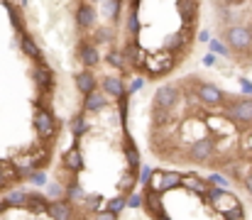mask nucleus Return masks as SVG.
Instances as JSON below:
<instances>
[{
    "label": "nucleus",
    "instance_id": "3c124183",
    "mask_svg": "<svg viewBox=\"0 0 252 220\" xmlns=\"http://www.w3.org/2000/svg\"><path fill=\"white\" fill-rule=\"evenodd\" d=\"M86 2H93L95 5V2H105V0H86Z\"/></svg>",
    "mask_w": 252,
    "mask_h": 220
},
{
    "label": "nucleus",
    "instance_id": "4c0bfd02",
    "mask_svg": "<svg viewBox=\"0 0 252 220\" xmlns=\"http://www.w3.org/2000/svg\"><path fill=\"white\" fill-rule=\"evenodd\" d=\"M79 196H84V189H81L76 181H71V184H69V201H71V198H79Z\"/></svg>",
    "mask_w": 252,
    "mask_h": 220
},
{
    "label": "nucleus",
    "instance_id": "473e14b6",
    "mask_svg": "<svg viewBox=\"0 0 252 220\" xmlns=\"http://www.w3.org/2000/svg\"><path fill=\"white\" fill-rule=\"evenodd\" d=\"M145 206V193H127V208H142Z\"/></svg>",
    "mask_w": 252,
    "mask_h": 220
},
{
    "label": "nucleus",
    "instance_id": "a18cd8bd",
    "mask_svg": "<svg viewBox=\"0 0 252 220\" xmlns=\"http://www.w3.org/2000/svg\"><path fill=\"white\" fill-rule=\"evenodd\" d=\"M245 189H248V191L252 193V171L248 174V176H245Z\"/></svg>",
    "mask_w": 252,
    "mask_h": 220
},
{
    "label": "nucleus",
    "instance_id": "7ed1b4c3",
    "mask_svg": "<svg viewBox=\"0 0 252 220\" xmlns=\"http://www.w3.org/2000/svg\"><path fill=\"white\" fill-rule=\"evenodd\" d=\"M216 152H218L216 137H201V140H196L193 145L189 147V159L193 164H206V161L213 159Z\"/></svg>",
    "mask_w": 252,
    "mask_h": 220
},
{
    "label": "nucleus",
    "instance_id": "423d86ee",
    "mask_svg": "<svg viewBox=\"0 0 252 220\" xmlns=\"http://www.w3.org/2000/svg\"><path fill=\"white\" fill-rule=\"evenodd\" d=\"M174 64H176V54L174 52H157V54H152L147 62H145V66H147V71L152 73V76H164L167 71L174 69Z\"/></svg>",
    "mask_w": 252,
    "mask_h": 220
},
{
    "label": "nucleus",
    "instance_id": "393cba45",
    "mask_svg": "<svg viewBox=\"0 0 252 220\" xmlns=\"http://www.w3.org/2000/svg\"><path fill=\"white\" fill-rule=\"evenodd\" d=\"M123 5H125V0H105V2H103V12L108 15V20H110L113 25H118V22H120Z\"/></svg>",
    "mask_w": 252,
    "mask_h": 220
},
{
    "label": "nucleus",
    "instance_id": "f8f14e48",
    "mask_svg": "<svg viewBox=\"0 0 252 220\" xmlns=\"http://www.w3.org/2000/svg\"><path fill=\"white\" fill-rule=\"evenodd\" d=\"M176 10L181 15L184 27H193L196 15H198V0H176Z\"/></svg>",
    "mask_w": 252,
    "mask_h": 220
},
{
    "label": "nucleus",
    "instance_id": "aec40b11",
    "mask_svg": "<svg viewBox=\"0 0 252 220\" xmlns=\"http://www.w3.org/2000/svg\"><path fill=\"white\" fill-rule=\"evenodd\" d=\"M184 181V174L179 171H162V184H159V193H167V191H174L179 189Z\"/></svg>",
    "mask_w": 252,
    "mask_h": 220
},
{
    "label": "nucleus",
    "instance_id": "5701e85b",
    "mask_svg": "<svg viewBox=\"0 0 252 220\" xmlns=\"http://www.w3.org/2000/svg\"><path fill=\"white\" fill-rule=\"evenodd\" d=\"M25 201H27L25 191H7V196L0 203V211H5V208H25Z\"/></svg>",
    "mask_w": 252,
    "mask_h": 220
},
{
    "label": "nucleus",
    "instance_id": "4be33fe9",
    "mask_svg": "<svg viewBox=\"0 0 252 220\" xmlns=\"http://www.w3.org/2000/svg\"><path fill=\"white\" fill-rule=\"evenodd\" d=\"M2 5L7 7V17H10L12 30H15L17 34H22V32H25V20H22V15H20V7H15L10 0H2Z\"/></svg>",
    "mask_w": 252,
    "mask_h": 220
},
{
    "label": "nucleus",
    "instance_id": "f3484780",
    "mask_svg": "<svg viewBox=\"0 0 252 220\" xmlns=\"http://www.w3.org/2000/svg\"><path fill=\"white\" fill-rule=\"evenodd\" d=\"M62 164H64V169L66 171H71V174H79L81 169H84V154H81V149L74 145L66 154H64V159H62Z\"/></svg>",
    "mask_w": 252,
    "mask_h": 220
},
{
    "label": "nucleus",
    "instance_id": "412c9836",
    "mask_svg": "<svg viewBox=\"0 0 252 220\" xmlns=\"http://www.w3.org/2000/svg\"><path fill=\"white\" fill-rule=\"evenodd\" d=\"M25 208L32 211V213H47V211H49V201H47L42 193H27Z\"/></svg>",
    "mask_w": 252,
    "mask_h": 220
},
{
    "label": "nucleus",
    "instance_id": "4468645a",
    "mask_svg": "<svg viewBox=\"0 0 252 220\" xmlns=\"http://www.w3.org/2000/svg\"><path fill=\"white\" fill-rule=\"evenodd\" d=\"M74 83H76V88H79V93H93L95 88H98V78H95V73L91 71V69H84V71H79L74 76Z\"/></svg>",
    "mask_w": 252,
    "mask_h": 220
},
{
    "label": "nucleus",
    "instance_id": "39448f33",
    "mask_svg": "<svg viewBox=\"0 0 252 220\" xmlns=\"http://www.w3.org/2000/svg\"><path fill=\"white\" fill-rule=\"evenodd\" d=\"M196 95H198V100L203 103V105H208V108H218V105H225V93L216 86V83H196V91H193Z\"/></svg>",
    "mask_w": 252,
    "mask_h": 220
},
{
    "label": "nucleus",
    "instance_id": "20e7f679",
    "mask_svg": "<svg viewBox=\"0 0 252 220\" xmlns=\"http://www.w3.org/2000/svg\"><path fill=\"white\" fill-rule=\"evenodd\" d=\"M179 98H181V91L174 83H167V86L157 88V93H155V110H162V113L174 110L176 103H179Z\"/></svg>",
    "mask_w": 252,
    "mask_h": 220
},
{
    "label": "nucleus",
    "instance_id": "79ce46f5",
    "mask_svg": "<svg viewBox=\"0 0 252 220\" xmlns=\"http://www.w3.org/2000/svg\"><path fill=\"white\" fill-rule=\"evenodd\" d=\"M223 5H228V7H238V5H243L245 0H220Z\"/></svg>",
    "mask_w": 252,
    "mask_h": 220
},
{
    "label": "nucleus",
    "instance_id": "c756f323",
    "mask_svg": "<svg viewBox=\"0 0 252 220\" xmlns=\"http://www.w3.org/2000/svg\"><path fill=\"white\" fill-rule=\"evenodd\" d=\"M93 42L95 44H110L113 42V30L110 27H98L95 34H93Z\"/></svg>",
    "mask_w": 252,
    "mask_h": 220
},
{
    "label": "nucleus",
    "instance_id": "0eeeda50",
    "mask_svg": "<svg viewBox=\"0 0 252 220\" xmlns=\"http://www.w3.org/2000/svg\"><path fill=\"white\" fill-rule=\"evenodd\" d=\"M32 125H34V132H37L39 137H44V140L57 135V123H54V118H52V113H49L47 108H37V110H34Z\"/></svg>",
    "mask_w": 252,
    "mask_h": 220
},
{
    "label": "nucleus",
    "instance_id": "c03bdc74",
    "mask_svg": "<svg viewBox=\"0 0 252 220\" xmlns=\"http://www.w3.org/2000/svg\"><path fill=\"white\" fill-rule=\"evenodd\" d=\"M7 186V176H5V171H2V166H0V191Z\"/></svg>",
    "mask_w": 252,
    "mask_h": 220
},
{
    "label": "nucleus",
    "instance_id": "9b49d317",
    "mask_svg": "<svg viewBox=\"0 0 252 220\" xmlns=\"http://www.w3.org/2000/svg\"><path fill=\"white\" fill-rule=\"evenodd\" d=\"M20 49H22V54H27V59H32L34 64H42V62H44V54H42L39 44H37L27 32L20 34Z\"/></svg>",
    "mask_w": 252,
    "mask_h": 220
},
{
    "label": "nucleus",
    "instance_id": "1a4fd4ad",
    "mask_svg": "<svg viewBox=\"0 0 252 220\" xmlns=\"http://www.w3.org/2000/svg\"><path fill=\"white\" fill-rule=\"evenodd\" d=\"M95 5L93 2H86V0H81L79 2V7H76V27L81 30V32H88V30H93L95 27Z\"/></svg>",
    "mask_w": 252,
    "mask_h": 220
},
{
    "label": "nucleus",
    "instance_id": "ddd939ff",
    "mask_svg": "<svg viewBox=\"0 0 252 220\" xmlns=\"http://www.w3.org/2000/svg\"><path fill=\"white\" fill-rule=\"evenodd\" d=\"M123 52H125V57H127V62H130V66H145V62H147V57H145V49L137 44V37H132L125 47H123Z\"/></svg>",
    "mask_w": 252,
    "mask_h": 220
},
{
    "label": "nucleus",
    "instance_id": "9d476101",
    "mask_svg": "<svg viewBox=\"0 0 252 220\" xmlns=\"http://www.w3.org/2000/svg\"><path fill=\"white\" fill-rule=\"evenodd\" d=\"M49 218L52 220H74V203L69 201V198H57V201H52L49 203Z\"/></svg>",
    "mask_w": 252,
    "mask_h": 220
},
{
    "label": "nucleus",
    "instance_id": "c85d7f7f",
    "mask_svg": "<svg viewBox=\"0 0 252 220\" xmlns=\"http://www.w3.org/2000/svg\"><path fill=\"white\" fill-rule=\"evenodd\" d=\"M86 130H88V125H86V110H84V113H79L71 120V132H74V137H81Z\"/></svg>",
    "mask_w": 252,
    "mask_h": 220
},
{
    "label": "nucleus",
    "instance_id": "2eb2a0df",
    "mask_svg": "<svg viewBox=\"0 0 252 220\" xmlns=\"http://www.w3.org/2000/svg\"><path fill=\"white\" fill-rule=\"evenodd\" d=\"M100 88H103V93L110 95V98H120V95L127 91L120 76H103V78H100Z\"/></svg>",
    "mask_w": 252,
    "mask_h": 220
},
{
    "label": "nucleus",
    "instance_id": "37998d69",
    "mask_svg": "<svg viewBox=\"0 0 252 220\" xmlns=\"http://www.w3.org/2000/svg\"><path fill=\"white\" fill-rule=\"evenodd\" d=\"M198 39H201V42H211V32H208V30L198 32Z\"/></svg>",
    "mask_w": 252,
    "mask_h": 220
},
{
    "label": "nucleus",
    "instance_id": "f704fd0d",
    "mask_svg": "<svg viewBox=\"0 0 252 220\" xmlns=\"http://www.w3.org/2000/svg\"><path fill=\"white\" fill-rule=\"evenodd\" d=\"M100 203H103V198H100V196H91V198H86V211L98 213V211H100Z\"/></svg>",
    "mask_w": 252,
    "mask_h": 220
},
{
    "label": "nucleus",
    "instance_id": "f257e3e1",
    "mask_svg": "<svg viewBox=\"0 0 252 220\" xmlns=\"http://www.w3.org/2000/svg\"><path fill=\"white\" fill-rule=\"evenodd\" d=\"M225 42L233 52H250L252 49V30L245 25H228L225 27Z\"/></svg>",
    "mask_w": 252,
    "mask_h": 220
},
{
    "label": "nucleus",
    "instance_id": "72a5a7b5",
    "mask_svg": "<svg viewBox=\"0 0 252 220\" xmlns=\"http://www.w3.org/2000/svg\"><path fill=\"white\" fill-rule=\"evenodd\" d=\"M208 44H211V52H213V54L228 57V52H230V47H225V44H223V42H218V39H211Z\"/></svg>",
    "mask_w": 252,
    "mask_h": 220
},
{
    "label": "nucleus",
    "instance_id": "8fccbe9b",
    "mask_svg": "<svg viewBox=\"0 0 252 220\" xmlns=\"http://www.w3.org/2000/svg\"><path fill=\"white\" fill-rule=\"evenodd\" d=\"M203 62H206V64H208V66H211V64H213V62H216V57H213V54H208V57H206V59H203Z\"/></svg>",
    "mask_w": 252,
    "mask_h": 220
},
{
    "label": "nucleus",
    "instance_id": "c9c22d12",
    "mask_svg": "<svg viewBox=\"0 0 252 220\" xmlns=\"http://www.w3.org/2000/svg\"><path fill=\"white\" fill-rule=\"evenodd\" d=\"M152 171H155V169H150V166H142V171H140V184H142V186H150Z\"/></svg>",
    "mask_w": 252,
    "mask_h": 220
},
{
    "label": "nucleus",
    "instance_id": "bb28decb",
    "mask_svg": "<svg viewBox=\"0 0 252 220\" xmlns=\"http://www.w3.org/2000/svg\"><path fill=\"white\" fill-rule=\"evenodd\" d=\"M181 186H186V189H191V191H196V193H208V186L201 181V179H196L193 174H189V176H184V181H181Z\"/></svg>",
    "mask_w": 252,
    "mask_h": 220
},
{
    "label": "nucleus",
    "instance_id": "f03ea898",
    "mask_svg": "<svg viewBox=\"0 0 252 220\" xmlns=\"http://www.w3.org/2000/svg\"><path fill=\"white\" fill-rule=\"evenodd\" d=\"M225 115L235 125H252V98H238L225 105Z\"/></svg>",
    "mask_w": 252,
    "mask_h": 220
},
{
    "label": "nucleus",
    "instance_id": "6e6552de",
    "mask_svg": "<svg viewBox=\"0 0 252 220\" xmlns=\"http://www.w3.org/2000/svg\"><path fill=\"white\" fill-rule=\"evenodd\" d=\"M76 57H79V62L84 64L86 69H93V66H98L100 64V49H98V44L95 42H79V47H76Z\"/></svg>",
    "mask_w": 252,
    "mask_h": 220
},
{
    "label": "nucleus",
    "instance_id": "b1692460",
    "mask_svg": "<svg viewBox=\"0 0 252 220\" xmlns=\"http://www.w3.org/2000/svg\"><path fill=\"white\" fill-rule=\"evenodd\" d=\"M105 59H108V64H110V66L120 69V73H125L127 69H130V62H127V57H125V52H123V49H110Z\"/></svg>",
    "mask_w": 252,
    "mask_h": 220
},
{
    "label": "nucleus",
    "instance_id": "09e8293b",
    "mask_svg": "<svg viewBox=\"0 0 252 220\" xmlns=\"http://www.w3.org/2000/svg\"><path fill=\"white\" fill-rule=\"evenodd\" d=\"M127 2H130V10H140V2L142 0H127Z\"/></svg>",
    "mask_w": 252,
    "mask_h": 220
},
{
    "label": "nucleus",
    "instance_id": "7c9ffc66",
    "mask_svg": "<svg viewBox=\"0 0 252 220\" xmlns=\"http://www.w3.org/2000/svg\"><path fill=\"white\" fill-rule=\"evenodd\" d=\"M125 208H127V196L125 193H120V196H115V198L108 201V211H113V213H120Z\"/></svg>",
    "mask_w": 252,
    "mask_h": 220
},
{
    "label": "nucleus",
    "instance_id": "a211bd4d",
    "mask_svg": "<svg viewBox=\"0 0 252 220\" xmlns=\"http://www.w3.org/2000/svg\"><path fill=\"white\" fill-rule=\"evenodd\" d=\"M108 105V95L103 93V91H93V93H88L84 95V110L86 113H100L103 108Z\"/></svg>",
    "mask_w": 252,
    "mask_h": 220
},
{
    "label": "nucleus",
    "instance_id": "a19ab883",
    "mask_svg": "<svg viewBox=\"0 0 252 220\" xmlns=\"http://www.w3.org/2000/svg\"><path fill=\"white\" fill-rule=\"evenodd\" d=\"M208 181H211V184H220V186H223V184H225V179H223V176H220V174H213V176H211V179H208Z\"/></svg>",
    "mask_w": 252,
    "mask_h": 220
},
{
    "label": "nucleus",
    "instance_id": "de8ad7c7",
    "mask_svg": "<svg viewBox=\"0 0 252 220\" xmlns=\"http://www.w3.org/2000/svg\"><path fill=\"white\" fill-rule=\"evenodd\" d=\"M49 193H52L54 198H59V186H57V184H52V189H49Z\"/></svg>",
    "mask_w": 252,
    "mask_h": 220
},
{
    "label": "nucleus",
    "instance_id": "603ef678",
    "mask_svg": "<svg viewBox=\"0 0 252 220\" xmlns=\"http://www.w3.org/2000/svg\"><path fill=\"white\" fill-rule=\"evenodd\" d=\"M74 220H88V218H74Z\"/></svg>",
    "mask_w": 252,
    "mask_h": 220
},
{
    "label": "nucleus",
    "instance_id": "6ab92c4d",
    "mask_svg": "<svg viewBox=\"0 0 252 220\" xmlns=\"http://www.w3.org/2000/svg\"><path fill=\"white\" fill-rule=\"evenodd\" d=\"M34 81H37V86H39L42 91H52V86H54V73L44 66V62L34 66Z\"/></svg>",
    "mask_w": 252,
    "mask_h": 220
},
{
    "label": "nucleus",
    "instance_id": "2f4dec72",
    "mask_svg": "<svg viewBox=\"0 0 252 220\" xmlns=\"http://www.w3.org/2000/svg\"><path fill=\"white\" fill-rule=\"evenodd\" d=\"M127 98H130V93H127V91L118 98V113H120V120H123V123L127 120Z\"/></svg>",
    "mask_w": 252,
    "mask_h": 220
},
{
    "label": "nucleus",
    "instance_id": "58836bf2",
    "mask_svg": "<svg viewBox=\"0 0 252 220\" xmlns=\"http://www.w3.org/2000/svg\"><path fill=\"white\" fill-rule=\"evenodd\" d=\"M93 220H118V213H113V211H108V208H105V211H98Z\"/></svg>",
    "mask_w": 252,
    "mask_h": 220
},
{
    "label": "nucleus",
    "instance_id": "a878e982",
    "mask_svg": "<svg viewBox=\"0 0 252 220\" xmlns=\"http://www.w3.org/2000/svg\"><path fill=\"white\" fill-rule=\"evenodd\" d=\"M135 181H140V176H137V171H132V169H127L125 174H123V179H120V191L127 196V193H132V186H135Z\"/></svg>",
    "mask_w": 252,
    "mask_h": 220
},
{
    "label": "nucleus",
    "instance_id": "dca6fc26",
    "mask_svg": "<svg viewBox=\"0 0 252 220\" xmlns=\"http://www.w3.org/2000/svg\"><path fill=\"white\" fill-rule=\"evenodd\" d=\"M123 149H125V159H127V169H140L142 166V159H140V152H137V145L132 142V137L125 132L123 135Z\"/></svg>",
    "mask_w": 252,
    "mask_h": 220
},
{
    "label": "nucleus",
    "instance_id": "cd10ccee",
    "mask_svg": "<svg viewBox=\"0 0 252 220\" xmlns=\"http://www.w3.org/2000/svg\"><path fill=\"white\" fill-rule=\"evenodd\" d=\"M140 30H142L140 15H137V10H130V12H127V32H130L132 37H137V34H140Z\"/></svg>",
    "mask_w": 252,
    "mask_h": 220
},
{
    "label": "nucleus",
    "instance_id": "ea45409f",
    "mask_svg": "<svg viewBox=\"0 0 252 220\" xmlns=\"http://www.w3.org/2000/svg\"><path fill=\"white\" fill-rule=\"evenodd\" d=\"M145 86V78H135L132 83H130V88H127V93H137L140 88Z\"/></svg>",
    "mask_w": 252,
    "mask_h": 220
},
{
    "label": "nucleus",
    "instance_id": "e433bc0d",
    "mask_svg": "<svg viewBox=\"0 0 252 220\" xmlns=\"http://www.w3.org/2000/svg\"><path fill=\"white\" fill-rule=\"evenodd\" d=\"M30 179H32L34 186H44L47 184V174L44 171H34V174H30Z\"/></svg>",
    "mask_w": 252,
    "mask_h": 220
},
{
    "label": "nucleus",
    "instance_id": "49530a36",
    "mask_svg": "<svg viewBox=\"0 0 252 220\" xmlns=\"http://www.w3.org/2000/svg\"><path fill=\"white\" fill-rule=\"evenodd\" d=\"M155 220H171L169 216H164V208L159 211V213H155Z\"/></svg>",
    "mask_w": 252,
    "mask_h": 220
}]
</instances>
